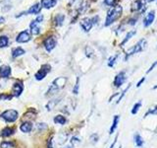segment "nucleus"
<instances>
[{
  "label": "nucleus",
  "mask_w": 157,
  "mask_h": 148,
  "mask_svg": "<svg viewBox=\"0 0 157 148\" xmlns=\"http://www.w3.org/2000/svg\"><path fill=\"white\" fill-rule=\"evenodd\" d=\"M122 12H123V8L121 5H116L115 7H113L111 10L107 13L106 16V20H105V26L108 27L110 25H112L115 21H117L121 17Z\"/></svg>",
  "instance_id": "f257e3e1"
},
{
  "label": "nucleus",
  "mask_w": 157,
  "mask_h": 148,
  "mask_svg": "<svg viewBox=\"0 0 157 148\" xmlns=\"http://www.w3.org/2000/svg\"><path fill=\"white\" fill-rule=\"evenodd\" d=\"M146 45H147V41L145 39H142V40H140L133 48H131L130 50H128V52H127V54H126V57H125V60H127L131 55L138 54V52H142V50H145Z\"/></svg>",
  "instance_id": "f03ea898"
},
{
  "label": "nucleus",
  "mask_w": 157,
  "mask_h": 148,
  "mask_svg": "<svg viewBox=\"0 0 157 148\" xmlns=\"http://www.w3.org/2000/svg\"><path fill=\"white\" fill-rule=\"evenodd\" d=\"M66 81H67V78H65V77H58L57 79H55L52 82V84L50 85L49 89H48L47 96L57 93V92H58L60 89H62V88L65 86Z\"/></svg>",
  "instance_id": "7ed1b4c3"
},
{
  "label": "nucleus",
  "mask_w": 157,
  "mask_h": 148,
  "mask_svg": "<svg viewBox=\"0 0 157 148\" xmlns=\"http://www.w3.org/2000/svg\"><path fill=\"white\" fill-rule=\"evenodd\" d=\"M19 117V113L16 110H7L1 114V119L6 122H15Z\"/></svg>",
  "instance_id": "20e7f679"
},
{
  "label": "nucleus",
  "mask_w": 157,
  "mask_h": 148,
  "mask_svg": "<svg viewBox=\"0 0 157 148\" xmlns=\"http://www.w3.org/2000/svg\"><path fill=\"white\" fill-rule=\"evenodd\" d=\"M50 69H51V66H50L49 64H45V65H43L42 67H41L38 71V72L36 73V75H34L36 79L38 80V81L44 79V78L46 77V75H47V74L49 73Z\"/></svg>",
  "instance_id": "39448f33"
},
{
  "label": "nucleus",
  "mask_w": 157,
  "mask_h": 148,
  "mask_svg": "<svg viewBox=\"0 0 157 148\" xmlns=\"http://www.w3.org/2000/svg\"><path fill=\"white\" fill-rule=\"evenodd\" d=\"M56 45H57V40H56V38H55V37L50 36V37H48V38L45 39V41H44V48H45V50H47L48 52H51L53 48L56 47Z\"/></svg>",
  "instance_id": "423d86ee"
},
{
  "label": "nucleus",
  "mask_w": 157,
  "mask_h": 148,
  "mask_svg": "<svg viewBox=\"0 0 157 148\" xmlns=\"http://www.w3.org/2000/svg\"><path fill=\"white\" fill-rule=\"evenodd\" d=\"M30 40H31V32H30L29 30H25V31L21 32L17 36V38H16V41L19 43H28Z\"/></svg>",
  "instance_id": "0eeeda50"
},
{
  "label": "nucleus",
  "mask_w": 157,
  "mask_h": 148,
  "mask_svg": "<svg viewBox=\"0 0 157 148\" xmlns=\"http://www.w3.org/2000/svg\"><path fill=\"white\" fill-rule=\"evenodd\" d=\"M23 90H24V85H23L22 81H16L13 84L12 87V96L13 97H20L21 94L23 93Z\"/></svg>",
  "instance_id": "6e6552de"
},
{
  "label": "nucleus",
  "mask_w": 157,
  "mask_h": 148,
  "mask_svg": "<svg viewBox=\"0 0 157 148\" xmlns=\"http://www.w3.org/2000/svg\"><path fill=\"white\" fill-rule=\"evenodd\" d=\"M126 80H127L126 73L123 72V71H122V72H119L116 75L115 79H114V85H115V87H117V88L121 87L122 85H123L124 83L126 82Z\"/></svg>",
  "instance_id": "1a4fd4ad"
},
{
  "label": "nucleus",
  "mask_w": 157,
  "mask_h": 148,
  "mask_svg": "<svg viewBox=\"0 0 157 148\" xmlns=\"http://www.w3.org/2000/svg\"><path fill=\"white\" fill-rule=\"evenodd\" d=\"M154 19H155V11H153V10L149 11V12L147 13V15L144 17V28H147V27L150 26L152 23L154 22Z\"/></svg>",
  "instance_id": "9d476101"
},
{
  "label": "nucleus",
  "mask_w": 157,
  "mask_h": 148,
  "mask_svg": "<svg viewBox=\"0 0 157 148\" xmlns=\"http://www.w3.org/2000/svg\"><path fill=\"white\" fill-rule=\"evenodd\" d=\"M81 26H82L83 30L85 32H89L91 30L92 26H93V22L91 18H85L84 20L81 22Z\"/></svg>",
  "instance_id": "9b49d317"
},
{
  "label": "nucleus",
  "mask_w": 157,
  "mask_h": 148,
  "mask_svg": "<svg viewBox=\"0 0 157 148\" xmlns=\"http://www.w3.org/2000/svg\"><path fill=\"white\" fill-rule=\"evenodd\" d=\"M11 75V67L8 65L0 66V77L8 78Z\"/></svg>",
  "instance_id": "f8f14e48"
},
{
  "label": "nucleus",
  "mask_w": 157,
  "mask_h": 148,
  "mask_svg": "<svg viewBox=\"0 0 157 148\" xmlns=\"http://www.w3.org/2000/svg\"><path fill=\"white\" fill-rule=\"evenodd\" d=\"M20 129H21V131H22V132H24V133L31 132L32 129H33V124H32L31 122H23V124L20 126Z\"/></svg>",
  "instance_id": "ddd939ff"
},
{
  "label": "nucleus",
  "mask_w": 157,
  "mask_h": 148,
  "mask_svg": "<svg viewBox=\"0 0 157 148\" xmlns=\"http://www.w3.org/2000/svg\"><path fill=\"white\" fill-rule=\"evenodd\" d=\"M145 8V0H137L133 4L134 11H140Z\"/></svg>",
  "instance_id": "4468645a"
},
{
  "label": "nucleus",
  "mask_w": 157,
  "mask_h": 148,
  "mask_svg": "<svg viewBox=\"0 0 157 148\" xmlns=\"http://www.w3.org/2000/svg\"><path fill=\"white\" fill-rule=\"evenodd\" d=\"M14 133H15V128H10V126H6L5 128H3L1 130L0 135H1L2 137H9V136L13 135Z\"/></svg>",
  "instance_id": "2eb2a0df"
},
{
  "label": "nucleus",
  "mask_w": 157,
  "mask_h": 148,
  "mask_svg": "<svg viewBox=\"0 0 157 148\" xmlns=\"http://www.w3.org/2000/svg\"><path fill=\"white\" fill-rule=\"evenodd\" d=\"M56 3H57L56 0H41L40 5H41V7H43V8H45V9H49V8L54 7L56 5Z\"/></svg>",
  "instance_id": "dca6fc26"
},
{
  "label": "nucleus",
  "mask_w": 157,
  "mask_h": 148,
  "mask_svg": "<svg viewBox=\"0 0 157 148\" xmlns=\"http://www.w3.org/2000/svg\"><path fill=\"white\" fill-rule=\"evenodd\" d=\"M40 10H41V5L39 3H36V4H34V5L27 11V13L36 15V14H38L39 12H40Z\"/></svg>",
  "instance_id": "f3484780"
},
{
  "label": "nucleus",
  "mask_w": 157,
  "mask_h": 148,
  "mask_svg": "<svg viewBox=\"0 0 157 148\" xmlns=\"http://www.w3.org/2000/svg\"><path fill=\"white\" fill-rule=\"evenodd\" d=\"M119 119H120V115H115L114 119H113V124H112L111 128H110V130H109L110 134L114 133V131L116 130V128L118 126V124H119Z\"/></svg>",
  "instance_id": "a211bd4d"
},
{
  "label": "nucleus",
  "mask_w": 157,
  "mask_h": 148,
  "mask_svg": "<svg viewBox=\"0 0 157 148\" xmlns=\"http://www.w3.org/2000/svg\"><path fill=\"white\" fill-rule=\"evenodd\" d=\"M39 24H36L34 21H33V22L31 23V34L33 35H38L39 32H40V28H39L38 26Z\"/></svg>",
  "instance_id": "6ab92c4d"
},
{
  "label": "nucleus",
  "mask_w": 157,
  "mask_h": 148,
  "mask_svg": "<svg viewBox=\"0 0 157 148\" xmlns=\"http://www.w3.org/2000/svg\"><path fill=\"white\" fill-rule=\"evenodd\" d=\"M134 139H135V143H136V145H137L138 147H142L144 145V138H142V136L138 134V133H136L135 137H134Z\"/></svg>",
  "instance_id": "aec40b11"
},
{
  "label": "nucleus",
  "mask_w": 157,
  "mask_h": 148,
  "mask_svg": "<svg viewBox=\"0 0 157 148\" xmlns=\"http://www.w3.org/2000/svg\"><path fill=\"white\" fill-rule=\"evenodd\" d=\"M64 19H65V16L63 14H57L54 18V23L56 26H62L64 22Z\"/></svg>",
  "instance_id": "412c9836"
},
{
  "label": "nucleus",
  "mask_w": 157,
  "mask_h": 148,
  "mask_svg": "<svg viewBox=\"0 0 157 148\" xmlns=\"http://www.w3.org/2000/svg\"><path fill=\"white\" fill-rule=\"evenodd\" d=\"M23 54H25V50L22 48H16L12 50V57H14V58L19 57Z\"/></svg>",
  "instance_id": "4be33fe9"
},
{
  "label": "nucleus",
  "mask_w": 157,
  "mask_h": 148,
  "mask_svg": "<svg viewBox=\"0 0 157 148\" xmlns=\"http://www.w3.org/2000/svg\"><path fill=\"white\" fill-rule=\"evenodd\" d=\"M54 122L56 124H61V126H64V124L67 122V119H66L65 117H63V115H56V117H54Z\"/></svg>",
  "instance_id": "5701e85b"
},
{
  "label": "nucleus",
  "mask_w": 157,
  "mask_h": 148,
  "mask_svg": "<svg viewBox=\"0 0 157 148\" xmlns=\"http://www.w3.org/2000/svg\"><path fill=\"white\" fill-rule=\"evenodd\" d=\"M9 43V39L7 36H1L0 37V48H6Z\"/></svg>",
  "instance_id": "b1692460"
},
{
  "label": "nucleus",
  "mask_w": 157,
  "mask_h": 148,
  "mask_svg": "<svg viewBox=\"0 0 157 148\" xmlns=\"http://www.w3.org/2000/svg\"><path fill=\"white\" fill-rule=\"evenodd\" d=\"M135 35H136V31H131V32H129V33L127 34L126 38H125L124 40H123V41H122V43H121V47H123V45H125V43H128V41H130L131 39L133 38L134 36H135Z\"/></svg>",
  "instance_id": "393cba45"
},
{
  "label": "nucleus",
  "mask_w": 157,
  "mask_h": 148,
  "mask_svg": "<svg viewBox=\"0 0 157 148\" xmlns=\"http://www.w3.org/2000/svg\"><path fill=\"white\" fill-rule=\"evenodd\" d=\"M140 107H142V102H138V103H136L135 105H134L133 109H132V114L133 115H137L138 110L140 109Z\"/></svg>",
  "instance_id": "a878e982"
},
{
  "label": "nucleus",
  "mask_w": 157,
  "mask_h": 148,
  "mask_svg": "<svg viewBox=\"0 0 157 148\" xmlns=\"http://www.w3.org/2000/svg\"><path fill=\"white\" fill-rule=\"evenodd\" d=\"M13 146H14V143L13 142L6 141V140L2 141L1 144H0V148H12Z\"/></svg>",
  "instance_id": "bb28decb"
},
{
  "label": "nucleus",
  "mask_w": 157,
  "mask_h": 148,
  "mask_svg": "<svg viewBox=\"0 0 157 148\" xmlns=\"http://www.w3.org/2000/svg\"><path fill=\"white\" fill-rule=\"evenodd\" d=\"M118 56H119V55L116 54V55H113V56L110 57L109 62H108V66H110V67H113V66H114V64L116 63V60H117Z\"/></svg>",
  "instance_id": "cd10ccee"
},
{
  "label": "nucleus",
  "mask_w": 157,
  "mask_h": 148,
  "mask_svg": "<svg viewBox=\"0 0 157 148\" xmlns=\"http://www.w3.org/2000/svg\"><path fill=\"white\" fill-rule=\"evenodd\" d=\"M13 98L12 95H8L6 93H2L0 94V101H9Z\"/></svg>",
  "instance_id": "c85d7f7f"
},
{
  "label": "nucleus",
  "mask_w": 157,
  "mask_h": 148,
  "mask_svg": "<svg viewBox=\"0 0 157 148\" xmlns=\"http://www.w3.org/2000/svg\"><path fill=\"white\" fill-rule=\"evenodd\" d=\"M147 115H157V106H155V107L151 108L148 110V112L145 114V117H147Z\"/></svg>",
  "instance_id": "c756f323"
},
{
  "label": "nucleus",
  "mask_w": 157,
  "mask_h": 148,
  "mask_svg": "<svg viewBox=\"0 0 157 148\" xmlns=\"http://www.w3.org/2000/svg\"><path fill=\"white\" fill-rule=\"evenodd\" d=\"M130 87H131V84H130V85H128V87H127L126 89H125L124 91H123V93L121 94V96H120V97H119V99H118V100H117V103H120V101H121L122 99H123V97L125 96V94H126L127 92H128V90L130 89Z\"/></svg>",
  "instance_id": "7c9ffc66"
},
{
  "label": "nucleus",
  "mask_w": 157,
  "mask_h": 148,
  "mask_svg": "<svg viewBox=\"0 0 157 148\" xmlns=\"http://www.w3.org/2000/svg\"><path fill=\"white\" fill-rule=\"evenodd\" d=\"M117 0H104V4L107 6H114Z\"/></svg>",
  "instance_id": "2f4dec72"
},
{
  "label": "nucleus",
  "mask_w": 157,
  "mask_h": 148,
  "mask_svg": "<svg viewBox=\"0 0 157 148\" xmlns=\"http://www.w3.org/2000/svg\"><path fill=\"white\" fill-rule=\"evenodd\" d=\"M78 87H80V79H77V84H76V86L74 87V90H73V93L77 95L78 93Z\"/></svg>",
  "instance_id": "473e14b6"
},
{
  "label": "nucleus",
  "mask_w": 157,
  "mask_h": 148,
  "mask_svg": "<svg viewBox=\"0 0 157 148\" xmlns=\"http://www.w3.org/2000/svg\"><path fill=\"white\" fill-rule=\"evenodd\" d=\"M42 20H43V16L42 15H39L38 17H36V19L34 20V21L36 23V24H40V23L42 22Z\"/></svg>",
  "instance_id": "72a5a7b5"
},
{
  "label": "nucleus",
  "mask_w": 157,
  "mask_h": 148,
  "mask_svg": "<svg viewBox=\"0 0 157 148\" xmlns=\"http://www.w3.org/2000/svg\"><path fill=\"white\" fill-rule=\"evenodd\" d=\"M156 65H157V60H156L155 62H154V63H153V64H152V65H151V67H150V68H149V69H148V70H147V71H146V73H149V72H151V71H152V70H153V68H154V67H155V66H156Z\"/></svg>",
  "instance_id": "f704fd0d"
},
{
  "label": "nucleus",
  "mask_w": 157,
  "mask_h": 148,
  "mask_svg": "<svg viewBox=\"0 0 157 148\" xmlns=\"http://www.w3.org/2000/svg\"><path fill=\"white\" fill-rule=\"evenodd\" d=\"M144 80H145V78L144 77V78H142V79H140V81H138V84H137V87H138H138H140V85H142V83L144 82Z\"/></svg>",
  "instance_id": "c9c22d12"
},
{
  "label": "nucleus",
  "mask_w": 157,
  "mask_h": 148,
  "mask_svg": "<svg viewBox=\"0 0 157 148\" xmlns=\"http://www.w3.org/2000/svg\"><path fill=\"white\" fill-rule=\"evenodd\" d=\"M52 140H53V139H51V138H50V139L48 140V143H47V148H53V145H52Z\"/></svg>",
  "instance_id": "e433bc0d"
},
{
  "label": "nucleus",
  "mask_w": 157,
  "mask_h": 148,
  "mask_svg": "<svg viewBox=\"0 0 157 148\" xmlns=\"http://www.w3.org/2000/svg\"><path fill=\"white\" fill-rule=\"evenodd\" d=\"M73 143V144H75V143H78V142H80V140H78V138L77 137H73L72 138V141H71Z\"/></svg>",
  "instance_id": "4c0bfd02"
},
{
  "label": "nucleus",
  "mask_w": 157,
  "mask_h": 148,
  "mask_svg": "<svg viewBox=\"0 0 157 148\" xmlns=\"http://www.w3.org/2000/svg\"><path fill=\"white\" fill-rule=\"evenodd\" d=\"M3 22H5V18L0 16V23H3Z\"/></svg>",
  "instance_id": "58836bf2"
},
{
  "label": "nucleus",
  "mask_w": 157,
  "mask_h": 148,
  "mask_svg": "<svg viewBox=\"0 0 157 148\" xmlns=\"http://www.w3.org/2000/svg\"><path fill=\"white\" fill-rule=\"evenodd\" d=\"M116 140H117V137L115 138V140H114V142L111 144V146H110V148H114V145H115V143H116Z\"/></svg>",
  "instance_id": "ea45409f"
},
{
  "label": "nucleus",
  "mask_w": 157,
  "mask_h": 148,
  "mask_svg": "<svg viewBox=\"0 0 157 148\" xmlns=\"http://www.w3.org/2000/svg\"><path fill=\"white\" fill-rule=\"evenodd\" d=\"M154 0H145V2H153Z\"/></svg>",
  "instance_id": "a19ab883"
},
{
  "label": "nucleus",
  "mask_w": 157,
  "mask_h": 148,
  "mask_svg": "<svg viewBox=\"0 0 157 148\" xmlns=\"http://www.w3.org/2000/svg\"><path fill=\"white\" fill-rule=\"evenodd\" d=\"M63 148H72L71 146H65V147H63Z\"/></svg>",
  "instance_id": "79ce46f5"
}]
</instances>
